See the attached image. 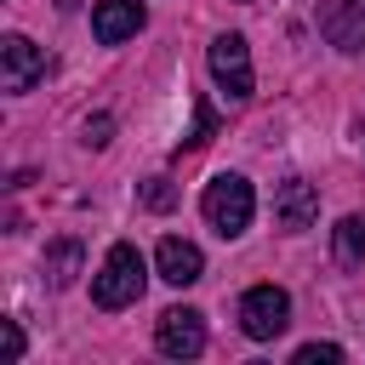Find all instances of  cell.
<instances>
[{"label": "cell", "mask_w": 365, "mask_h": 365, "mask_svg": "<svg viewBox=\"0 0 365 365\" xmlns=\"http://www.w3.org/2000/svg\"><path fill=\"white\" fill-rule=\"evenodd\" d=\"M200 211H205V222H211L222 240H234V234L251 228V217H257V194H251V182H245L240 171H222V177L205 182Z\"/></svg>", "instance_id": "1"}, {"label": "cell", "mask_w": 365, "mask_h": 365, "mask_svg": "<svg viewBox=\"0 0 365 365\" xmlns=\"http://www.w3.org/2000/svg\"><path fill=\"white\" fill-rule=\"evenodd\" d=\"M143 279H148L143 251L120 240V245H108L103 268L91 274V302H97V308H131V302L143 297Z\"/></svg>", "instance_id": "2"}, {"label": "cell", "mask_w": 365, "mask_h": 365, "mask_svg": "<svg viewBox=\"0 0 365 365\" xmlns=\"http://www.w3.org/2000/svg\"><path fill=\"white\" fill-rule=\"evenodd\" d=\"M205 63H211V80H217V91H222L228 103H245V97H251L257 74H251V46H245V34H217L211 51H205Z\"/></svg>", "instance_id": "3"}, {"label": "cell", "mask_w": 365, "mask_h": 365, "mask_svg": "<svg viewBox=\"0 0 365 365\" xmlns=\"http://www.w3.org/2000/svg\"><path fill=\"white\" fill-rule=\"evenodd\" d=\"M285 325H291V297H285L279 285H251V291L240 297V331H245L251 342H274Z\"/></svg>", "instance_id": "4"}, {"label": "cell", "mask_w": 365, "mask_h": 365, "mask_svg": "<svg viewBox=\"0 0 365 365\" xmlns=\"http://www.w3.org/2000/svg\"><path fill=\"white\" fill-rule=\"evenodd\" d=\"M154 348L165 359H194L205 354V314L200 308H165L154 325Z\"/></svg>", "instance_id": "5"}, {"label": "cell", "mask_w": 365, "mask_h": 365, "mask_svg": "<svg viewBox=\"0 0 365 365\" xmlns=\"http://www.w3.org/2000/svg\"><path fill=\"white\" fill-rule=\"evenodd\" d=\"M40 74H46V51L29 34H6L0 40V86L6 91H34Z\"/></svg>", "instance_id": "6"}, {"label": "cell", "mask_w": 365, "mask_h": 365, "mask_svg": "<svg viewBox=\"0 0 365 365\" xmlns=\"http://www.w3.org/2000/svg\"><path fill=\"white\" fill-rule=\"evenodd\" d=\"M319 34L336 51H365V0H319Z\"/></svg>", "instance_id": "7"}, {"label": "cell", "mask_w": 365, "mask_h": 365, "mask_svg": "<svg viewBox=\"0 0 365 365\" xmlns=\"http://www.w3.org/2000/svg\"><path fill=\"white\" fill-rule=\"evenodd\" d=\"M143 23H148L143 0H97V6H91V34H97L103 46H120V40H131Z\"/></svg>", "instance_id": "8"}, {"label": "cell", "mask_w": 365, "mask_h": 365, "mask_svg": "<svg viewBox=\"0 0 365 365\" xmlns=\"http://www.w3.org/2000/svg\"><path fill=\"white\" fill-rule=\"evenodd\" d=\"M154 268H160V279H165V285H194V279L205 274V257H200V245H194V240L165 234V240L154 245Z\"/></svg>", "instance_id": "9"}, {"label": "cell", "mask_w": 365, "mask_h": 365, "mask_svg": "<svg viewBox=\"0 0 365 365\" xmlns=\"http://www.w3.org/2000/svg\"><path fill=\"white\" fill-rule=\"evenodd\" d=\"M314 217H319V194H314V182H302V177L279 182V194H274V222H279L285 234H302Z\"/></svg>", "instance_id": "10"}, {"label": "cell", "mask_w": 365, "mask_h": 365, "mask_svg": "<svg viewBox=\"0 0 365 365\" xmlns=\"http://www.w3.org/2000/svg\"><path fill=\"white\" fill-rule=\"evenodd\" d=\"M331 257L342 268H365V217H342L331 228Z\"/></svg>", "instance_id": "11"}, {"label": "cell", "mask_w": 365, "mask_h": 365, "mask_svg": "<svg viewBox=\"0 0 365 365\" xmlns=\"http://www.w3.org/2000/svg\"><path fill=\"white\" fill-rule=\"evenodd\" d=\"M80 257H86V251H80V240H57V245L46 251V262H40V268H46V285H51V291L74 285V274H80Z\"/></svg>", "instance_id": "12"}, {"label": "cell", "mask_w": 365, "mask_h": 365, "mask_svg": "<svg viewBox=\"0 0 365 365\" xmlns=\"http://www.w3.org/2000/svg\"><path fill=\"white\" fill-rule=\"evenodd\" d=\"M336 359H342L336 342H302L297 348V365H336Z\"/></svg>", "instance_id": "13"}, {"label": "cell", "mask_w": 365, "mask_h": 365, "mask_svg": "<svg viewBox=\"0 0 365 365\" xmlns=\"http://www.w3.org/2000/svg\"><path fill=\"white\" fill-rule=\"evenodd\" d=\"M177 194H171V182L165 177H148V188H143V205H154V211H165Z\"/></svg>", "instance_id": "14"}, {"label": "cell", "mask_w": 365, "mask_h": 365, "mask_svg": "<svg viewBox=\"0 0 365 365\" xmlns=\"http://www.w3.org/2000/svg\"><path fill=\"white\" fill-rule=\"evenodd\" d=\"M108 131H114V120H108V114H91V120H86V143H91V148H103V143H108Z\"/></svg>", "instance_id": "15"}, {"label": "cell", "mask_w": 365, "mask_h": 365, "mask_svg": "<svg viewBox=\"0 0 365 365\" xmlns=\"http://www.w3.org/2000/svg\"><path fill=\"white\" fill-rule=\"evenodd\" d=\"M211 125H217V120H211V108H200V114H194V137H182V148H200V143L211 137Z\"/></svg>", "instance_id": "16"}, {"label": "cell", "mask_w": 365, "mask_h": 365, "mask_svg": "<svg viewBox=\"0 0 365 365\" xmlns=\"http://www.w3.org/2000/svg\"><path fill=\"white\" fill-rule=\"evenodd\" d=\"M6 354L23 359V325H17V319H6Z\"/></svg>", "instance_id": "17"}]
</instances>
